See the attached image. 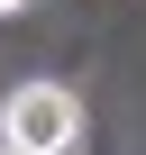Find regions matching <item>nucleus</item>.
Instances as JSON below:
<instances>
[{
	"label": "nucleus",
	"instance_id": "1",
	"mask_svg": "<svg viewBox=\"0 0 146 155\" xmlns=\"http://www.w3.org/2000/svg\"><path fill=\"white\" fill-rule=\"evenodd\" d=\"M0 146H18V155H73L82 146V101L64 82H18L0 101Z\"/></svg>",
	"mask_w": 146,
	"mask_h": 155
},
{
	"label": "nucleus",
	"instance_id": "2",
	"mask_svg": "<svg viewBox=\"0 0 146 155\" xmlns=\"http://www.w3.org/2000/svg\"><path fill=\"white\" fill-rule=\"evenodd\" d=\"M18 9H28V0H0V18H18Z\"/></svg>",
	"mask_w": 146,
	"mask_h": 155
},
{
	"label": "nucleus",
	"instance_id": "3",
	"mask_svg": "<svg viewBox=\"0 0 146 155\" xmlns=\"http://www.w3.org/2000/svg\"><path fill=\"white\" fill-rule=\"evenodd\" d=\"M0 155H18V146H0Z\"/></svg>",
	"mask_w": 146,
	"mask_h": 155
}]
</instances>
